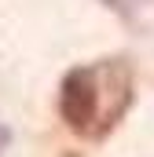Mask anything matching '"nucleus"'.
Masks as SVG:
<instances>
[{"label":"nucleus","instance_id":"f03ea898","mask_svg":"<svg viewBox=\"0 0 154 157\" xmlns=\"http://www.w3.org/2000/svg\"><path fill=\"white\" fill-rule=\"evenodd\" d=\"M7 146H11V128H7V124H0V154H4Z\"/></svg>","mask_w":154,"mask_h":157},{"label":"nucleus","instance_id":"f257e3e1","mask_svg":"<svg viewBox=\"0 0 154 157\" xmlns=\"http://www.w3.org/2000/svg\"><path fill=\"white\" fill-rule=\"evenodd\" d=\"M59 110H63V121L74 132H92V121L99 117V88H95V70L92 66H74L63 77Z\"/></svg>","mask_w":154,"mask_h":157},{"label":"nucleus","instance_id":"7ed1b4c3","mask_svg":"<svg viewBox=\"0 0 154 157\" xmlns=\"http://www.w3.org/2000/svg\"><path fill=\"white\" fill-rule=\"evenodd\" d=\"M107 4H110V7H117V11H121V0H107Z\"/></svg>","mask_w":154,"mask_h":157}]
</instances>
